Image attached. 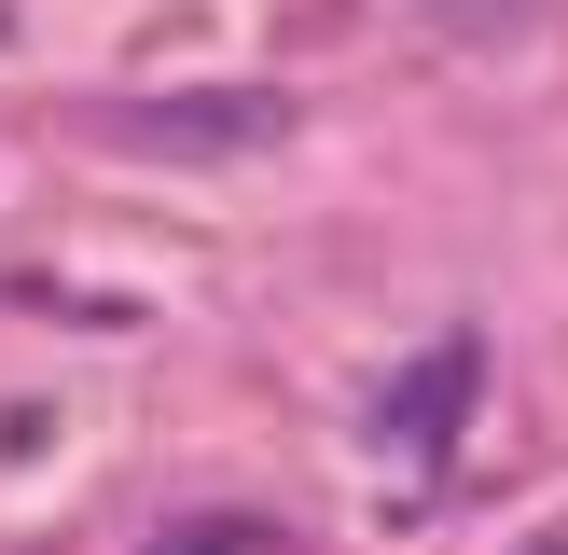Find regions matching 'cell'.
Instances as JSON below:
<instances>
[{"label": "cell", "instance_id": "obj_1", "mask_svg": "<svg viewBox=\"0 0 568 555\" xmlns=\"http://www.w3.org/2000/svg\"><path fill=\"white\" fill-rule=\"evenodd\" d=\"M83 125H98L111 153L209 167V153H277V139H292V98H277V83H194V98H98Z\"/></svg>", "mask_w": 568, "mask_h": 555}, {"label": "cell", "instance_id": "obj_4", "mask_svg": "<svg viewBox=\"0 0 568 555\" xmlns=\"http://www.w3.org/2000/svg\"><path fill=\"white\" fill-rule=\"evenodd\" d=\"M0 42H14V14H0Z\"/></svg>", "mask_w": 568, "mask_h": 555}, {"label": "cell", "instance_id": "obj_3", "mask_svg": "<svg viewBox=\"0 0 568 555\" xmlns=\"http://www.w3.org/2000/svg\"><path fill=\"white\" fill-rule=\"evenodd\" d=\"M527 14H541V0H430L444 42H499V28H527Z\"/></svg>", "mask_w": 568, "mask_h": 555}, {"label": "cell", "instance_id": "obj_2", "mask_svg": "<svg viewBox=\"0 0 568 555\" xmlns=\"http://www.w3.org/2000/svg\"><path fill=\"white\" fill-rule=\"evenodd\" d=\"M458 403H471V347H430V375H416V389H403V403H388V431H403V444H416V458H430V444H444V431H458Z\"/></svg>", "mask_w": 568, "mask_h": 555}]
</instances>
